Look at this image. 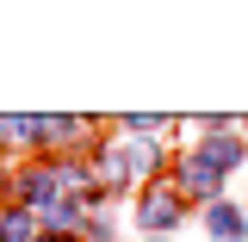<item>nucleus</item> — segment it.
I'll list each match as a JSON object with an SVG mask.
<instances>
[{
    "instance_id": "nucleus-1",
    "label": "nucleus",
    "mask_w": 248,
    "mask_h": 242,
    "mask_svg": "<svg viewBox=\"0 0 248 242\" xmlns=\"http://www.w3.org/2000/svg\"><path fill=\"white\" fill-rule=\"evenodd\" d=\"M143 224H149V230L180 224V199H174V193H149V199H143Z\"/></svg>"
},
{
    "instance_id": "nucleus-2",
    "label": "nucleus",
    "mask_w": 248,
    "mask_h": 242,
    "mask_svg": "<svg viewBox=\"0 0 248 242\" xmlns=\"http://www.w3.org/2000/svg\"><path fill=\"white\" fill-rule=\"evenodd\" d=\"M199 161H205V168H217V174H230V168L242 161V143H230V137H211V143L199 149Z\"/></svg>"
},
{
    "instance_id": "nucleus-3",
    "label": "nucleus",
    "mask_w": 248,
    "mask_h": 242,
    "mask_svg": "<svg viewBox=\"0 0 248 242\" xmlns=\"http://www.w3.org/2000/svg\"><path fill=\"white\" fill-rule=\"evenodd\" d=\"M205 224H211V236H217V242H242V236H248L242 211H230V205H211V217H205Z\"/></svg>"
},
{
    "instance_id": "nucleus-4",
    "label": "nucleus",
    "mask_w": 248,
    "mask_h": 242,
    "mask_svg": "<svg viewBox=\"0 0 248 242\" xmlns=\"http://www.w3.org/2000/svg\"><path fill=\"white\" fill-rule=\"evenodd\" d=\"M180 186H186V193H199V199H211V193H217V168H205V161L192 155V161L180 168Z\"/></svg>"
}]
</instances>
